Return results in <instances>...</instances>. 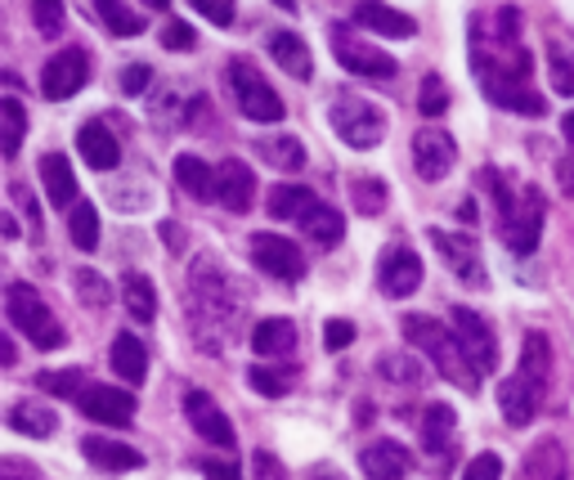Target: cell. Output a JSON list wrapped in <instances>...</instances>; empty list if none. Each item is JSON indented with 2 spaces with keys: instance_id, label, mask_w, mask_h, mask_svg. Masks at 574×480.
Masks as SVG:
<instances>
[{
  "instance_id": "obj_1",
  "label": "cell",
  "mask_w": 574,
  "mask_h": 480,
  "mask_svg": "<svg viewBox=\"0 0 574 480\" xmlns=\"http://www.w3.org/2000/svg\"><path fill=\"white\" fill-rule=\"evenodd\" d=\"M404 337L431 354V364L453 382V387H463L467 396L481 387V373L472 364V354L463 350V341H457V332H449L444 323L426 319V314H404Z\"/></svg>"
},
{
  "instance_id": "obj_2",
  "label": "cell",
  "mask_w": 574,
  "mask_h": 480,
  "mask_svg": "<svg viewBox=\"0 0 574 480\" xmlns=\"http://www.w3.org/2000/svg\"><path fill=\"white\" fill-rule=\"evenodd\" d=\"M328 122L332 131L346 140L351 149H377L382 136H386V117L377 103L360 99V94H336L332 108H328Z\"/></svg>"
},
{
  "instance_id": "obj_3",
  "label": "cell",
  "mask_w": 574,
  "mask_h": 480,
  "mask_svg": "<svg viewBox=\"0 0 574 480\" xmlns=\"http://www.w3.org/2000/svg\"><path fill=\"white\" fill-rule=\"evenodd\" d=\"M6 314H10V323H14L23 337H32L37 350H59V346H63V328L54 323V314H50V306L41 301L37 288L10 283V292H6Z\"/></svg>"
},
{
  "instance_id": "obj_4",
  "label": "cell",
  "mask_w": 574,
  "mask_h": 480,
  "mask_svg": "<svg viewBox=\"0 0 574 480\" xmlns=\"http://www.w3.org/2000/svg\"><path fill=\"white\" fill-rule=\"evenodd\" d=\"M229 86H234V99L239 108L252 117V122H283V99L274 94V86L248 63V59H234L229 63Z\"/></svg>"
},
{
  "instance_id": "obj_5",
  "label": "cell",
  "mask_w": 574,
  "mask_h": 480,
  "mask_svg": "<svg viewBox=\"0 0 574 480\" xmlns=\"http://www.w3.org/2000/svg\"><path fill=\"white\" fill-rule=\"evenodd\" d=\"M499 233H503V243L516 252V257H530L538 248V233H543V198L538 189H521L512 211L499 216Z\"/></svg>"
},
{
  "instance_id": "obj_6",
  "label": "cell",
  "mask_w": 574,
  "mask_h": 480,
  "mask_svg": "<svg viewBox=\"0 0 574 480\" xmlns=\"http://www.w3.org/2000/svg\"><path fill=\"white\" fill-rule=\"evenodd\" d=\"M332 54H336V63L346 68V72L369 77V81H395V72H400L391 54H382V50L355 41L351 28H332Z\"/></svg>"
},
{
  "instance_id": "obj_7",
  "label": "cell",
  "mask_w": 574,
  "mask_h": 480,
  "mask_svg": "<svg viewBox=\"0 0 574 480\" xmlns=\"http://www.w3.org/2000/svg\"><path fill=\"white\" fill-rule=\"evenodd\" d=\"M431 243H435V252L444 257V266L453 270V279H463V283H472V288H485V261H481L476 238L431 229Z\"/></svg>"
},
{
  "instance_id": "obj_8",
  "label": "cell",
  "mask_w": 574,
  "mask_h": 480,
  "mask_svg": "<svg viewBox=\"0 0 574 480\" xmlns=\"http://www.w3.org/2000/svg\"><path fill=\"white\" fill-rule=\"evenodd\" d=\"M252 261H256L270 279H283V283L305 279V257H301V248L288 243V238H279V233H252Z\"/></svg>"
},
{
  "instance_id": "obj_9",
  "label": "cell",
  "mask_w": 574,
  "mask_h": 480,
  "mask_svg": "<svg viewBox=\"0 0 574 480\" xmlns=\"http://www.w3.org/2000/svg\"><path fill=\"white\" fill-rule=\"evenodd\" d=\"M413 167H417V176L422 180H444L453 167H457V144H453V136L444 131V127H422L417 136H413Z\"/></svg>"
},
{
  "instance_id": "obj_10",
  "label": "cell",
  "mask_w": 574,
  "mask_h": 480,
  "mask_svg": "<svg viewBox=\"0 0 574 480\" xmlns=\"http://www.w3.org/2000/svg\"><path fill=\"white\" fill-rule=\"evenodd\" d=\"M449 323H453L457 341H463V350L472 354L476 373H494V359H499V346H494V328H490V323H485V319H481L476 310H467V306H453Z\"/></svg>"
},
{
  "instance_id": "obj_11",
  "label": "cell",
  "mask_w": 574,
  "mask_h": 480,
  "mask_svg": "<svg viewBox=\"0 0 574 480\" xmlns=\"http://www.w3.org/2000/svg\"><path fill=\"white\" fill-rule=\"evenodd\" d=\"M90 81V59H85V50H59L46 68H41V94L46 99H72L81 86Z\"/></svg>"
},
{
  "instance_id": "obj_12",
  "label": "cell",
  "mask_w": 574,
  "mask_h": 480,
  "mask_svg": "<svg viewBox=\"0 0 574 480\" xmlns=\"http://www.w3.org/2000/svg\"><path fill=\"white\" fill-rule=\"evenodd\" d=\"M77 409L103 427H131L135 418V396L131 391H118V387H85Z\"/></svg>"
},
{
  "instance_id": "obj_13",
  "label": "cell",
  "mask_w": 574,
  "mask_h": 480,
  "mask_svg": "<svg viewBox=\"0 0 574 480\" xmlns=\"http://www.w3.org/2000/svg\"><path fill=\"white\" fill-rule=\"evenodd\" d=\"M252 193H256V176H252V167L243 158H224L215 167V202L224 211H248Z\"/></svg>"
},
{
  "instance_id": "obj_14",
  "label": "cell",
  "mask_w": 574,
  "mask_h": 480,
  "mask_svg": "<svg viewBox=\"0 0 574 480\" xmlns=\"http://www.w3.org/2000/svg\"><path fill=\"white\" fill-rule=\"evenodd\" d=\"M184 413H189L193 431H198L207 444L234 449V422H229V418L215 409V400H211V396H202V391H189V396H184Z\"/></svg>"
},
{
  "instance_id": "obj_15",
  "label": "cell",
  "mask_w": 574,
  "mask_h": 480,
  "mask_svg": "<svg viewBox=\"0 0 574 480\" xmlns=\"http://www.w3.org/2000/svg\"><path fill=\"white\" fill-rule=\"evenodd\" d=\"M377 283H382L386 297H409V292H417V283H422V261H417L409 248H395V252L382 257Z\"/></svg>"
},
{
  "instance_id": "obj_16",
  "label": "cell",
  "mask_w": 574,
  "mask_h": 480,
  "mask_svg": "<svg viewBox=\"0 0 574 480\" xmlns=\"http://www.w3.org/2000/svg\"><path fill=\"white\" fill-rule=\"evenodd\" d=\"M453 427H457L453 404H444V400L426 404V418H422V440H426V458L435 453V467H449V458H453Z\"/></svg>"
},
{
  "instance_id": "obj_17",
  "label": "cell",
  "mask_w": 574,
  "mask_h": 480,
  "mask_svg": "<svg viewBox=\"0 0 574 480\" xmlns=\"http://www.w3.org/2000/svg\"><path fill=\"white\" fill-rule=\"evenodd\" d=\"M360 467H364V476H369V480H404V476H409V467H413V458H409V449H404V444H395V440H377V444H369V449L360 453Z\"/></svg>"
},
{
  "instance_id": "obj_18",
  "label": "cell",
  "mask_w": 574,
  "mask_h": 480,
  "mask_svg": "<svg viewBox=\"0 0 574 480\" xmlns=\"http://www.w3.org/2000/svg\"><path fill=\"white\" fill-rule=\"evenodd\" d=\"M499 409H503V418H507L512 427H530L534 413H538V387H534L525 373L507 378V382L499 387Z\"/></svg>"
},
{
  "instance_id": "obj_19",
  "label": "cell",
  "mask_w": 574,
  "mask_h": 480,
  "mask_svg": "<svg viewBox=\"0 0 574 480\" xmlns=\"http://www.w3.org/2000/svg\"><path fill=\"white\" fill-rule=\"evenodd\" d=\"M77 149H81L85 167H94V171H112V167L122 162L118 136H112L103 122H85V127H81V136H77Z\"/></svg>"
},
{
  "instance_id": "obj_20",
  "label": "cell",
  "mask_w": 574,
  "mask_h": 480,
  "mask_svg": "<svg viewBox=\"0 0 574 480\" xmlns=\"http://www.w3.org/2000/svg\"><path fill=\"white\" fill-rule=\"evenodd\" d=\"M81 453L94 467H103V471H135V467H144V453L135 444H118V440H103V436H85Z\"/></svg>"
},
{
  "instance_id": "obj_21",
  "label": "cell",
  "mask_w": 574,
  "mask_h": 480,
  "mask_svg": "<svg viewBox=\"0 0 574 480\" xmlns=\"http://www.w3.org/2000/svg\"><path fill=\"white\" fill-rule=\"evenodd\" d=\"M41 180H46V198L54 202V207H63V211H72V202H77V176H72V162L63 158V153H46L41 158Z\"/></svg>"
},
{
  "instance_id": "obj_22",
  "label": "cell",
  "mask_w": 574,
  "mask_h": 480,
  "mask_svg": "<svg viewBox=\"0 0 574 480\" xmlns=\"http://www.w3.org/2000/svg\"><path fill=\"white\" fill-rule=\"evenodd\" d=\"M355 23L369 28V32H377V37H413L417 32V23L409 14L382 6V0H364V6L355 10Z\"/></svg>"
},
{
  "instance_id": "obj_23",
  "label": "cell",
  "mask_w": 574,
  "mask_h": 480,
  "mask_svg": "<svg viewBox=\"0 0 574 480\" xmlns=\"http://www.w3.org/2000/svg\"><path fill=\"white\" fill-rule=\"evenodd\" d=\"M270 59H274L288 77H296V81H305V77L314 72L310 46H305L296 32H274V37H270Z\"/></svg>"
},
{
  "instance_id": "obj_24",
  "label": "cell",
  "mask_w": 574,
  "mask_h": 480,
  "mask_svg": "<svg viewBox=\"0 0 574 480\" xmlns=\"http://www.w3.org/2000/svg\"><path fill=\"white\" fill-rule=\"evenodd\" d=\"M314 207H319V198L305 184H274L270 198H265V211L274 220H305Z\"/></svg>"
},
{
  "instance_id": "obj_25",
  "label": "cell",
  "mask_w": 574,
  "mask_h": 480,
  "mask_svg": "<svg viewBox=\"0 0 574 480\" xmlns=\"http://www.w3.org/2000/svg\"><path fill=\"white\" fill-rule=\"evenodd\" d=\"M175 184H180L184 193H193L198 202H211V198H215V171H211L198 153H180V158H175Z\"/></svg>"
},
{
  "instance_id": "obj_26",
  "label": "cell",
  "mask_w": 574,
  "mask_h": 480,
  "mask_svg": "<svg viewBox=\"0 0 574 480\" xmlns=\"http://www.w3.org/2000/svg\"><path fill=\"white\" fill-rule=\"evenodd\" d=\"M112 369H118L127 382H144V378H149L144 341L131 337V332H118V337H112Z\"/></svg>"
},
{
  "instance_id": "obj_27",
  "label": "cell",
  "mask_w": 574,
  "mask_h": 480,
  "mask_svg": "<svg viewBox=\"0 0 574 480\" xmlns=\"http://www.w3.org/2000/svg\"><path fill=\"white\" fill-rule=\"evenodd\" d=\"M525 476L530 480H565L570 467H565V449L556 440H538L530 453H525Z\"/></svg>"
},
{
  "instance_id": "obj_28",
  "label": "cell",
  "mask_w": 574,
  "mask_h": 480,
  "mask_svg": "<svg viewBox=\"0 0 574 480\" xmlns=\"http://www.w3.org/2000/svg\"><path fill=\"white\" fill-rule=\"evenodd\" d=\"M6 422H10L19 436H32V440H37V436H41V440H46V436H54V427H59V418H54L50 409L32 404V400H19V404L6 413Z\"/></svg>"
},
{
  "instance_id": "obj_29",
  "label": "cell",
  "mask_w": 574,
  "mask_h": 480,
  "mask_svg": "<svg viewBox=\"0 0 574 480\" xmlns=\"http://www.w3.org/2000/svg\"><path fill=\"white\" fill-rule=\"evenodd\" d=\"M256 153L279 171H301L305 167V144L292 140V136H265V140H256Z\"/></svg>"
},
{
  "instance_id": "obj_30",
  "label": "cell",
  "mask_w": 574,
  "mask_h": 480,
  "mask_svg": "<svg viewBox=\"0 0 574 480\" xmlns=\"http://www.w3.org/2000/svg\"><path fill=\"white\" fill-rule=\"evenodd\" d=\"M296 346V328L288 319H261L252 328V350L256 354H288Z\"/></svg>"
},
{
  "instance_id": "obj_31",
  "label": "cell",
  "mask_w": 574,
  "mask_h": 480,
  "mask_svg": "<svg viewBox=\"0 0 574 480\" xmlns=\"http://www.w3.org/2000/svg\"><path fill=\"white\" fill-rule=\"evenodd\" d=\"M122 301H127L131 319H140V323H149V319L158 314V288H153L144 274H135V270L122 279Z\"/></svg>"
},
{
  "instance_id": "obj_32",
  "label": "cell",
  "mask_w": 574,
  "mask_h": 480,
  "mask_svg": "<svg viewBox=\"0 0 574 480\" xmlns=\"http://www.w3.org/2000/svg\"><path fill=\"white\" fill-rule=\"evenodd\" d=\"M521 373L543 391V382H547V373H552V346H547L543 332H530V337H525V346H521Z\"/></svg>"
},
{
  "instance_id": "obj_33",
  "label": "cell",
  "mask_w": 574,
  "mask_h": 480,
  "mask_svg": "<svg viewBox=\"0 0 574 480\" xmlns=\"http://www.w3.org/2000/svg\"><path fill=\"white\" fill-rule=\"evenodd\" d=\"M94 14L112 37H140L144 32V14H131L122 0H94Z\"/></svg>"
},
{
  "instance_id": "obj_34",
  "label": "cell",
  "mask_w": 574,
  "mask_h": 480,
  "mask_svg": "<svg viewBox=\"0 0 574 480\" xmlns=\"http://www.w3.org/2000/svg\"><path fill=\"white\" fill-rule=\"evenodd\" d=\"M301 229L310 233V243H319V248H336L341 233H346V224H341V216H336L332 207H314V211L301 220Z\"/></svg>"
},
{
  "instance_id": "obj_35",
  "label": "cell",
  "mask_w": 574,
  "mask_h": 480,
  "mask_svg": "<svg viewBox=\"0 0 574 480\" xmlns=\"http://www.w3.org/2000/svg\"><path fill=\"white\" fill-rule=\"evenodd\" d=\"M68 238H72L81 252H94L99 248V216H94L90 202H72V211H68Z\"/></svg>"
},
{
  "instance_id": "obj_36",
  "label": "cell",
  "mask_w": 574,
  "mask_h": 480,
  "mask_svg": "<svg viewBox=\"0 0 574 480\" xmlns=\"http://www.w3.org/2000/svg\"><path fill=\"white\" fill-rule=\"evenodd\" d=\"M0 127H6V158H19V149H23V131H28V117H23V103L14 99V94H6L0 99Z\"/></svg>"
},
{
  "instance_id": "obj_37",
  "label": "cell",
  "mask_w": 574,
  "mask_h": 480,
  "mask_svg": "<svg viewBox=\"0 0 574 480\" xmlns=\"http://www.w3.org/2000/svg\"><path fill=\"white\" fill-rule=\"evenodd\" d=\"M351 202L360 216H382L386 211V184L377 176H355L351 180Z\"/></svg>"
},
{
  "instance_id": "obj_38",
  "label": "cell",
  "mask_w": 574,
  "mask_h": 480,
  "mask_svg": "<svg viewBox=\"0 0 574 480\" xmlns=\"http://www.w3.org/2000/svg\"><path fill=\"white\" fill-rule=\"evenodd\" d=\"M490 99L503 103V108H516V112H525V117H543V112H547L543 94L530 90V86H512V90H499V94H490Z\"/></svg>"
},
{
  "instance_id": "obj_39",
  "label": "cell",
  "mask_w": 574,
  "mask_h": 480,
  "mask_svg": "<svg viewBox=\"0 0 574 480\" xmlns=\"http://www.w3.org/2000/svg\"><path fill=\"white\" fill-rule=\"evenodd\" d=\"M41 387L59 400H81L85 391V373L81 369H54V373H41Z\"/></svg>"
},
{
  "instance_id": "obj_40",
  "label": "cell",
  "mask_w": 574,
  "mask_h": 480,
  "mask_svg": "<svg viewBox=\"0 0 574 480\" xmlns=\"http://www.w3.org/2000/svg\"><path fill=\"white\" fill-rule=\"evenodd\" d=\"M248 387H252L256 396H265V400H279V396H288V373L265 369V364H252V369H248Z\"/></svg>"
},
{
  "instance_id": "obj_41",
  "label": "cell",
  "mask_w": 574,
  "mask_h": 480,
  "mask_svg": "<svg viewBox=\"0 0 574 480\" xmlns=\"http://www.w3.org/2000/svg\"><path fill=\"white\" fill-rule=\"evenodd\" d=\"M377 369H382V378H386V382H400V387H413V382L422 378V369L413 364L409 354H382V359H377Z\"/></svg>"
},
{
  "instance_id": "obj_42",
  "label": "cell",
  "mask_w": 574,
  "mask_h": 480,
  "mask_svg": "<svg viewBox=\"0 0 574 480\" xmlns=\"http://www.w3.org/2000/svg\"><path fill=\"white\" fill-rule=\"evenodd\" d=\"M547 77H552V90H556V94H565V99L574 94V63L565 59L561 46L547 50Z\"/></svg>"
},
{
  "instance_id": "obj_43",
  "label": "cell",
  "mask_w": 574,
  "mask_h": 480,
  "mask_svg": "<svg viewBox=\"0 0 574 480\" xmlns=\"http://www.w3.org/2000/svg\"><path fill=\"white\" fill-rule=\"evenodd\" d=\"M32 23L41 37H59L63 32V0H32Z\"/></svg>"
},
{
  "instance_id": "obj_44",
  "label": "cell",
  "mask_w": 574,
  "mask_h": 480,
  "mask_svg": "<svg viewBox=\"0 0 574 480\" xmlns=\"http://www.w3.org/2000/svg\"><path fill=\"white\" fill-rule=\"evenodd\" d=\"M72 283H77V292H81V301H85L90 310H103V306H108V283H103L94 270L81 266V270L72 274Z\"/></svg>"
},
{
  "instance_id": "obj_45",
  "label": "cell",
  "mask_w": 574,
  "mask_h": 480,
  "mask_svg": "<svg viewBox=\"0 0 574 480\" xmlns=\"http://www.w3.org/2000/svg\"><path fill=\"white\" fill-rule=\"evenodd\" d=\"M417 108H422L426 117H444V108H449V90H444V81H440V77H422Z\"/></svg>"
},
{
  "instance_id": "obj_46",
  "label": "cell",
  "mask_w": 574,
  "mask_h": 480,
  "mask_svg": "<svg viewBox=\"0 0 574 480\" xmlns=\"http://www.w3.org/2000/svg\"><path fill=\"white\" fill-rule=\"evenodd\" d=\"M189 10H198L207 23L215 28H229L234 23V0H189Z\"/></svg>"
},
{
  "instance_id": "obj_47",
  "label": "cell",
  "mask_w": 574,
  "mask_h": 480,
  "mask_svg": "<svg viewBox=\"0 0 574 480\" xmlns=\"http://www.w3.org/2000/svg\"><path fill=\"white\" fill-rule=\"evenodd\" d=\"M463 480H503V458L499 453H476L463 471Z\"/></svg>"
},
{
  "instance_id": "obj_48",
  "label": "cell",
  "mask_w": 574,
  "mask_h": 480,
  "mask_svg": "<svg viewBox=\"0 0 574 480\" xmlns=\"http://www.w3.org/2000/svg\"><path fill=\"white\" fill-rule=\"evenodd\" d=\"M248 480H288V471H283V462H279L274 453L256 449V453H252V471H248Z\"/></svg>"
},
{
  "instance_id": "obj_49",
  "label": "cell",
  "mask_w": 574,
  "mask_h": 480,
  "mask_svg": "<svg viewBox=\"0 0 574 480\" xmlns=\"http://www.w3.org/2000/svg\"><path fill=\"white\" fill-rule=\"evenodd\" d=\"M351 341H355V323L351 319H328L323 323V346L328 350H346Z\"/></svg>"
},
{
  "instance_id": "obj_50",
  "label": "cell",
  "mask_w": 574,
  "mask_h": 480,
  "mask_svg": "<svg viewBox=\"0 0 574 480\" xmlns=\"http://www.w3.org/2000/svg\"><path fill=\"white\" fill-rule=\"evenodd\" d=\"M162 46H167V50H175V54H184V50H193V46H198V37H193V28H189V23H167Z\"/></svg>"
},
{
  "instance_id": "obj_51",
  "label": "cell",
  "mask_w": 574,
  "mask_h": 480,
  "mask_svg": "<svg viewBox=\"0 0 574 480\" xmlns=\"http://www.w3.org/2000/svg\"><path fill=\"white\" fill-rule=\"evenodd\" d=\"M149 81H153V72H149L144 63H131V68L122 72V90H127V94H144Z\"/></svg>"
},
{
  "instance_id": "obj_52",
  "label": "cell",
  "mask_w": 574,
  "mask_h": 480,
  "mask_svg": "<svg viewBox=\"0 0 574 480\" xmlns=\"http://www.w3.org/2000/svg\"><path fill=\"white\" fill-rule=\"evenodd\" d=\"M0 480H41L28 462H19V458H6V462H0Z\"/></svg>"
},
{
  "instance_id": "obj_53",
  "label": "cell",
  "mask_w": 574,
  "mask_h": 480,
  "mask_svg": "<svg viewBox=\"0 0 574 480\" xmlns=\"http://www.w3.org/2000/svg\"><path fill=\"white\" fill-rule=\"evenodd\" d=\"M202 476H207V480H243V471H239V467L215 462V458H207V462H202Z\"/></svg>"
},
{
  "instance_id": "obj_54",
  "label": "cell",
  "mask_w": 574,
  "mask_h": 480,
  "mask_svg": "<svg viewBox=\"0 0 574 480\" xmlns=\"http://www.w3.org/2000/svg\"><path fill=\"white\" fill-rule=\"evenodd\" d=\"M556 184H561V193L574 198V144H570V153H565L561 167H556Z\"/></svg>"
},
{
  "instance_id": "obj_55",
  "label": "cell",
  "mask_w": 574,
  "mask_h": 480,
  "mask_svg": "<svg viewBox=\"0 0 574 480\" xmlns=\"http://www.w3.org/2000/svg\"><path fill=\"white\" fill-rule=\"evenodd\" d=\"M10 193H14V202H19V207H23V211H28V220H32V229H37V233H41V207H37V202H32V198H28V189H23V184H14V189H10Z\"/></svg>"
},
{
  "instance_id": "obj_56",
  "label": "cell",
  "mask_w": 574,
  "mask_h": 480,
  "mask_svg": "<svg viewBox=\"0 0 574 480\" xmlns=\"http://www.w3.org/2000/svg\"><path fill=\"white\" fill-rule=\"evenodd\" d=\"M162 238H167V248H171V252H180V248H184V233H180V224H175V220H167V224H162Z\"/></svg>"
},
{
  "instance_id": "obj_57",
  "label": "cell",
  "mask_w": 574,
  "mask_h": 480,
  "mask_svg": "<svg viewBox=\"0 0 574 480\" xmlns=\"http://www.w3.org/2000/svg\"><path fill=\"white\" fill-rule=\"evenodd\" d=\"M561 136L574 144V112H565V117H561Z\"/></svg>"
},
{
  "instance_id": "obj_58",
  "label": "cell",
  "mask_w": 574,
  "mask_h": 480,
  "mask_svg": "<svg viewBox=\"0 0 574 480\" xmlns=\"http://www.w3.org/2000/svg\"><path fill=\"white\" fill-rule=\"evenodd\" d=\"M457 216H463V220H476V202H472V198H467V202H463V207H457Z\"/></svg>"
},
{
  "instance_id": "obj_59",
  "label": "cell",
  "mask_w": 574,
  "mask_h": 480,
  "mask_svg": "<svg viewBox=\"0 0 574 480\" xmlns=\"http://www.w3.org/2000/svg\"><path fill=\"white\" fill-rule=\"evenodd\" d=\"M0 229H6V238H19V224H14V216H6V220H0Z\"/></svg>"
},
{
  "instance_id": "obj_60",
  "label": "cell",
  "mask_w": 574,
  "mask_h": 480,
  "mask_svg": "<svg viewBox=\"0 0 574 480\" xmlns=\"http://www.w3.org/2000/svg\"><path fill=\"white\" fill-rule=\"evenodd\" d=\"M144 6H149V10H167V6H171V0H144Z\"/></svg>"
},
{
  "instance_id": "obj_61",
  "label": "cell",
  "mask_w": 574,
  "mask_h": 480,
  "mask_svg": "<svg viewBox=\"0 0 574 480\" xmlns=\"http://www.w3.org/2000/svg\"><path fill=\"white\" fill-rule=\"evenodd\" d=\"M279 6H288V10H292V6H296V0H279Z\"/></svg>"
}]
</instances>
